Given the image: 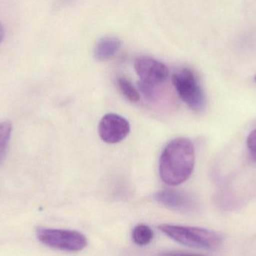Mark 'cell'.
I'll list each match as a JSON object with an SVG mask.
<instances>
[{
	"mask_svg": "<svg viewBox=\"0 0 256 256\" xmlns=\"http://www.w3.org/2000/svg\"><path fill=\"white\" fill-rule=\"evenodd\" d=\"M195 159L192 141L182 137L174 138L166 146L160 158L161 180L168 186L184 183L194 171Z\"/></svg>",
	"mask_w": 256,
	"mask_h": 256,
	"instance_id": "1",
	"label": "cell"
},
{
	"mask_svg": "<svg viewBox=\"0 0 256 256\" xmlns=\"http://www.w3.org/2000/svg\"><path fill=\"white\" fill-rule=\"evenodd\" d=\"M159 229L172 240L192 249L215 250L224 242L220 233L208 228L162 224Z\"/></svg>",
	"mask_w": 256,
	"mask_h": 256,
	"instance_id": "2",
	"label": "cell"
},
{
	"mask_svg": "<svg viewBox=\"0 0 256 256\" xmlns=\"http://www.w3.org/2000/svg\"><path fill=\"white\" fill-rule=\"evenodd\" d=\"M172 82L182 100L196 113L204 111L207 105L206 94L196 74L185 68L172 77Z\"/></svg>",
	"mask_w": 256,
	"mask_h": 256,
	"instance_id": "3",
	"label": "cell"
},
{
	"mask_svg": "<svg viewBox=\"0 0 256 256\" xmlns=\"http://www.w3.org/2000/svg\"><path fill=\"white\" fill-rule=\"evenodd\" d=\"M36 235L45 246L67 252H79L88 244L86 236L74 230L39 228Z\"/></svg>",
	"mask_w": 256,
	"mask_h": 256,
	"instance_id": "4",
	"label": "cell"
},
{
	"mask_svg": "<svg viewBox=\"0 0 256 256\" xmlns=\"http://www.w3.org/2000/svg\"><path fill=\"white\" fill-rule=\"evenodd\" d=\"M154 198L162 207L179 213H192L198 208L196 199L184 191L166 189L155 193Z\"/></svg>",
	"mask_w": 256,
	"mask_h": 256,
	"instance_id": "5",
	"label": "cell"
},
{
	"mask_svg": "<svg viewBox=\"0 0 256 256\" xmlns=\"http://www.w3.org/2000/svg\"><path fill=\"white\" fill-rule=\"evenodd\" d=\"M130 132L129 122L118 114L112 113L106 114L99 123V135L102 141L106 144H117L123 141Z\"/></svg>",
	"mask_w": 256,
	"mask_h": 256,
	"instance_id": "6",
	"label": "cell"
},
{
	"mask_svg": "<svg viewBox=\"0 0 256 256\" xmlns=\"http://www.w3.org/2000/svg\"><path fill=\"white\" fill-rule=\"evenodd\" d=\"M134 68L142 81L154 86L164 82L168 76V70L165 65L146 56L135 60Z\"/></svg>",
	"mask_w": 256,
	"mask_h": 256,
	"instance_id": "7",
	"label": "cell"
},
{
	"mask_svg": "<svg viewBox=\"0 0 256 256\" xmlns=\"http://www.w3.org/2000/svg\"><path fill=\"white\" fill-rule=\"evenodd\" d=\"M122 42L118 38L104 37L100 39L94 51V57L98 61H106L114 57L121 48Z\"/></svg>",
	"mask_w": 256,
	"mask_h": 256,
	"instance_id": "8",
	"label": "cell"
},
{
	"mask_svg": "<svg viewBox=\"0 0 256 256\" xmlns=\"http://www.w3.org/2000/svg\"><path fill=\"white\" fill-rule=\"evenodd\" d=\"M154 233L152 228L144 224L136 225L132 230V239L138 246H146L153 239Z\"/></svg>",
	"mask_w": 256,
	"mask_h": 256,
	"instance_id": "9",
	"label": "cell"
},
{
	"mask_svg": "<svg viewBox=\"0 0 256 256\" xmlns=\"http://www.w3.org/2000/svg\"><path fill=\"white\" fill-rule=\"evenodd\" d=\"M12 124L10 122L0 123V163L6 156L12 136Z\"/></svg>",
	"mask_w": 256,
	"mask_h": 256,
	"instance_id": "10",
	"label": "cell"
},
{
	"mask_svg": "<svg viewBox=\"0 0 256 256\" xmlns=\"http://www.w3.org/2000/svg\"><path fill=\"white\" fill-rule=\"evenodd\" d=\"M117 84L120 91L128 101L136 103L140 100V93L129 80L124 78H120L117 81Z\"/></svg>",
	"mask_w": 256,
	"mask_h": 256,
	"instance_id": "11",
	"label": "cell"
},
{
	"mask_svg": "<svg viewBox=\"0 0 256 256\" xmlns=\"http://www.w3.org/2000/svg\"><path fill=\"white\" fill-rule=\"evenodd\" d=\"M138 89L148 99L154 97V86L152 84L140 81L138 82Z\"/></svg>",
	"mask_w": 256,
	"mask_h": 256,
	"instance_id": "12",
	"label": "cell"
},
{
	"mask_svg": "<svg viewBox=\"0 0 256 256\" xmlns=\"http://www.w3.org/2000/svg\"><path fill=\"white\" fill-rule=\"evenodd\" d=\"M246 146L251 156L256 160V129L252 131L248 135Z\"/></svg>",
	"mask_w": 256,
	"mask_h": 256,
	"instance_id": "13",
	"label": "cell"
},
{
	"mask_svg": "<svg viewBox=\"0 0 256 256\" xmlns=\"http://www.w3.org/2000/svg\"><path fill=\"white\" fill-rule=\"evenodd\" d=\"M4 28H3L2 25L1 23H0V44L2 42L3 39H4Z\"/></svg>",
	"mask_w": 256,
	"mask_h": 256,
	"instance_id": "14",
	"label": "cell"
},
{
	"mask_svg": "<svg viewBox=\"0 0 256 256\" xmlns=\"http://www.w3.org/2000/svg\"><path fill=\"white\" fill-rule=\"evenodd\" d=\"M254 80H255L256 83V75L255 76V78H254Z\"/></svg>",
	"mask_w": 256,
	"mask_h": 256,
	"instance_id": "15",
	"label": "cell"
}]
</instances>
